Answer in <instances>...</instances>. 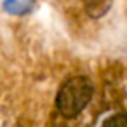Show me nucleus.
Wrapping results in <instances>:
<instances>
[{"label":"nucleus","instance_id":"f257e3e1","mask_svg":"<svg viewBox=\"0 0 127 127\" xmlns=\"http://www.w3.org/2000/svg\"><path fill=\"white\" fill-rule=\"evenodd\" d=\"M90 87L85 82H72L61 90L58 96V109L66 118H74L90 100Z\"/></svg>","mask_w":127,"mask_h":127},{"label":"nucleus","instance_id":"f03ea898","mask_svg":"<svg viewBox=\"0 0 127 127\" xmlns=\"http://www.w3.org/2000/svg\"><path fill=\"white\" fill-rule=\"evenodd\" d=\"M34 6V2L32 0H5L3 2V10L10 15H16L21 16L29 13Z\"/></svg>","mask_w":127,"mask_h":127},{"label":"nucleus","instance_id":"7ed1b4c3","mask_svg":"<svg viewBox=\"0 0 127 127\" xmlns=\"http://www.w3.org/2000/svg\"><path fill=\"white\" fill-rule=\"evenodd\" d=\"M103 127H127V116H124V114L113 116L108 121H105Z\"/></svg>","mask_w":127,"mask_h":127}]
</instances>
